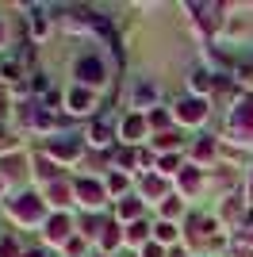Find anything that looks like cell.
<instances>
[{
  "label": "cell",
  "instance_id": "4",
  "mask_svg": "<svg viewBox=\"0 0 253 257\" xmlns=\"http://www.w3.org/2000/svg\"><path fill=\"white\" fill-rule=\"evenodd\" d=\"M200 115H203V107L196 104V100H184V104H180V119H188V123H196Z\"/></svg>",
  "mask_w": 253,
  "mask_h": 257
},
{
  "label": "cell",
  "instance_id": "1",
  "mask_svg": "<svg viewBox=\"0 0 253 257\" xmlns=\"http://www.w3.org/2000/svg\"><path fill=\"white\" fill-rule=\"evenodd\" d=\"M16 215H20V219H35V215H39V200H35V196H23L20 204H16Z\"/></svg>",
  "mask_w": 253,
  "mask_h": 257
},
{
  "label": "cell",
  "instance_id": "8",
  "mask_svg": "<svg viewBox=\"0 0 253 257\" xmlns=\"http://www.w3.org/2000/svg\"><path fill=\"white\" fill-rule=\"evenodd\" d=\"M92 139L96 142H107V127H104V123H96V127H92Z\"/></svg>",
  "mask_w": 253,
  "mask_h": 257
},
{
  "label": "cell",
  "instance_id": "5",
  "mask_svg": "<svg viewBox=\"0 0 253 257\" xmlns=\"http://www.w3.org/2000/svg\"><path fill=\"white\" fill-rule=\"evenodd\" d=\"M81 196H84V204H100V184L84 181V184H81Z\"/></svg>",
  "mask_w": 253,
  "mask_h": 257
},
{
  "label": "cell",
  "instance_id": "2",
  "mask_svg": "<svg viewBox=\"0 0 253 257\" xmlns=\"http://www.w3.org/2000/svg\"><path fill=\"white\" fill-rule=\"evenodd\" d=\"M81 73H84V81H104V69H100L96 58H84V62H81Z\"/></svg>",
  "mask_w": 253,
  "mask_h": 257
},
{
  "label": "cell",
  "instance_id": "3",
  "mask_svg": "<svg viewBox=\"0 0 253 257\" xmlns=\"http://www.w3.org/2000/svg\"><path fill=\"white\" fill-rule=\"evenodd\" d=\"M234 123H238V127H249V123H253V96L234 111Z\"/></svg>",
  "mask_w": 253,
  "mask_h": 257
},
{
  "label": "cell",
  "instance_id": "6",
  "mask_svg": "<svg viewBox=\"0 0 253 257\" xmlns=\"http://www.w3.org/2000/svg\"><path fill=\"white\" fill-rule=\"evenodd\" d=\"M65 226H69V223H65V219H54L46 234H50V238H62V234H65Z\"/></svg>",
  "mask_w": 253,
  "mask_h": 257
},
{
  "label": "cell",
  "instance_id": "7",
  "mask_svg": "<svg viewBox=\"0 0 253 257\" xmlns=\"http://www.w3.org/2000/svg\"><path fill=\"white\" fill-rule=\"evenodd\" d=\"M69 100H73V107H77V111H81V107H88V92H73Z\"/></svg>",
  "mask_w": 253,
  "mask_h": 257
}]
</instances>
